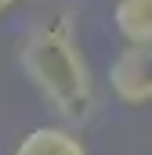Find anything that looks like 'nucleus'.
<instances>
[{
  "mask_svg": "<svg viewBox=\"0 0 152 155\" xmlns=\"http://www.w3.org/2000/svg\"><path fill=\"white\" fill-rule=\"evenodd\" d=\"M15 4H18V0H0V15H7V11H11Z\"/></svg>",
  "mask_w": 152,
  "mask_h": 155,
  "instance_id": "5",
  "label": "nucleus"
},
{
  "mask_svg": "<svg viewBox=\"0 0 152 155\" xmlns=\"http://www.w3.org/2000/svg\"><path fill=\"white\" fill-rule=\"evenodd\" d=\"M15 155H91L87 144L80 141V134H73L69 126H36L29 130L18 144H15Z\"/></svg>",
  "mask_w": 152,
  "mask_h": 155,
  "instance_id": "3",
  "label": "nucleus"
},
{
  "mask_svg": "<svg viewBox=\"0 0 152 155\" xmlns=\"http://www.w3.org/2000/svg\"><path fill=\"white\" fill-rule=\"evenodd\" d=\"M109 87L127 108H145L152 101V51L127 43L109 65Z\"/></svg>",
  "mask_w": 152,
  "mask_h": 155,
  "instance_id": "2",
  "label": "nucleus"
},
{
  "mask_svg": "<svg viewBox=\"0 0 152 155\" xmlns=\"http://www.w3.org/2000/svg\"><path fill=\"white\" fill-rule=\"evenodd\" d=\"M18 69L58 119L83 126L98 116V87L69 22H43L18 47Z\"/></svg>",
  "mask_w": 152,
  "mask_h": 155,
  "instance_id": "1",
  "label": "nucleus"
},
{
  "mask_svg": "<svg viewBox=\"0 0 152 155\" xmlns=\"http://www.w3.org/2000/svg\"><path fill=\"white\" fill-rule=\"evenodd\" d=\"M112 25L130 47L152 43V0H116Z\"/></svg>",
  "mask_w": 152,
  "mask_h": 155,
  "instance_id": "4",
  "label": "nucleus"
}]
</instances>
